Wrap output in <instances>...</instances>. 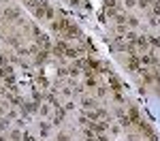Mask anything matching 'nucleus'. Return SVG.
Wrapping results in <instances>:
<instances>
[{
	"instance_id": "nucleus-1",
	"label": "nucleus",
	"mask_w": 160,
	"mask_h": 141,
	"mask_svg": "<svg viewBox=\"0 0 160 141\" xmlns=\"http://www.w3.org/2000/svg\"><path fill=\"white\" fill-rule=\"evenodd\" d=\"M77 34H79L77 26H71V24H68V26H66V30H64V36H66V39H75Z\"/></svg>"
},
{
	"instance_id": "nucleus-2",
	"label": "nucleus",
	"mask_w": 160,
	"mask_h": 141,
	"mask_svg": "<svg viewBox=\"0 0 160 141\" xmlns=\"http://www.w3.org/2000/svg\"><path fill=\"white\" fill-rule=\"evenodd\" d=\"M109 83H111V90H113V92H120V90H122V83H120L118 77L111 75V77H109Z\"/></svg>"
},
{
	"instance_id": "nucleus-3",
	"label": "nucleus",
	"mask_w": 160,
	"mask_h": 141,
	"mask_svg": "<svg viewBox=\"0 0 160 141\" xmlns=\"http://www.w3.org/2000/svg\"><path fill=\"white\" fill-rule=\"evenodd\" d=\"M66 49H68V47H66V43H64V41H60V43H56V47H54V52H56L58 56H60L62 52H66Z\"/></svg>"
},
{
	"instance_id": "nucleus-4",
	"label": "nucleus",
	"mask_w": 160,
	"mask_h": 141,
	"mask_svg": "<svg viewBox=\"0 0 160 141\" xmlns=\"http://www.w3.org/2000/svg\"><path fill=\"white\" fill-rule=\"evenodd\" d=\"M141 62H143V64H154V62H156V58H154V56H143V58H141Z\"/></svg>"
},
{
	"instance_id": "nucleus-5",
	"label": "nucleus",
	"mask_w": 160,
	"mask_h": 141,
	"mask_svg": "<svg viewBox=\"0 0 160 141\" xmlns=\"http://www.w3.org/2000/svg\"><path fill=\"white\" fill-rule=\"evenodd\" d=\"M134 43H137V45H139V47H141V49H147V39H137Z\"/></svg>"
},
{
	"instance_id": "nucleus-6",
	"label": "nucleus",
	"mask_w": 160,
	"mask_h": 141,
	"mask_svg": "<svg viewBox=\"0 0 160 141\" xmlns=\"http://www.w3.org/2000/svg\"><path fill=\"white\" fill-rule=\"evenodd\" d=\"M66 56H68V58H77V56H79V52H77V49H71V47H68V49H66Z\"/></svg>"
},
{
	"instance_id": "nucleus-7",
	"label": "nucleus",
	"mask_w": 160,
	"mask_h": 141,
	"mask_svg": "<svg viewBox=\"0 0 160 141\" xmlns=\"http://www.w3.org/2000/svg\"><path fill=\"white\" fill-rule=\"evenodd\" d=\"M85 86L94 88V86H96V79H94V77H88V79H85Z\"/></svg>"
},
{
	"instance_id": "nucleus-8",
	"label": "nucleus",
	"mask_w": 160,
	"mask_h": 141,
	"mask_svg": "<svg viewBox=\"0 0 160 141\" xmlns=\"http://www.w3.org/2000/svg\"><path fill=\"white\" fill-rule=\"evenodd\" d=\"M45 58H47V54H45V52H41V54L36 56V62L41 64V62H45Z\"/></svg>"
},
{
	"instance_id": "nucleus-9",
	"label": "nucleus",
	"mask_w": 160,
	"mask_h": 141,
	"mask_svg": "<svg viewBox=\"0 0 160 141\" xmlns=\"http://www.w3.org/2000/svg\"><path fill=\"white\" fill-rule=\"evenodd\" d=\"M149 43H152V45H156V47H160V39H158V36H152V39H149Z\"/></svg>"
},
{
	"instance_id": "nucleus-10",
	"label": "nucleus",
	"mask_w": 160,
	"mask_h": 141,
	"mask_svg": "<svg viewBox=\"0 0 160 141\" xmlns=\"http://www.w3.org/2000/svg\"><path fill=\"white\" fill-rule=\"evenodd\" d=\"M83 107H88V109H90V107H94V101H90V99H85V101H83Z\"/></svg>"
},
{
	"instance_id": "nucleus-11",
	"label": "nucleus",
	"mask_w": 160,
	"mask_h": 141,
	"mask_svg": "<svg viewBox=\"0 0 160 141\" xmlns=\"http://www.w3.org/2000/svg\"><path fill=\"white\" fill-rule=\"evenodd\" d=\"M5 17H17V11H7Z\"/></svg>"
},
{
	"instance_id": "nucleus-12",
	"label": "nucleus",
	"mask_w": 160,
	"mask_h": 141,
	"mask_svg": "<svg viewBox=\"0 0 160 141\" xmlns=\"http://www.w3.org/2000/svg\"><path fill=\"white\" fill-rule=\"evenodd\" d=\"M126 39H128V41H137V34H134V32H128Z\"/></svg>"
},
{
	"instance_id": "nucleus-13",
	"label": "nucleus",
	"mask_w": 160,
	"mask_h": 141,
	"mask_svg": "<svg viewBox=\"0 0 160 141\" xmlns=\"http://www.w3.org/2000/svg\"><path fill=\"white\" fill-rule=\"evenodd\" d=\"M105 5L107 7H115V0H105Z\"/></svg>"
},
{
	"instance_id": "nucleus-14",
	"label": "nucleus",
	"mask_w": 160,
	"mask_h": 141,
	"mask_svg": "<svg viewBox=\"0 0 160 141\" xmlns=\"http://www.w3.org/2000/svg\"><path fill=\"white\" fill-rule=\"evenodd\" d=\"M154 11H156V13H160V0H158V2L154 5Z\"/></svg>"
},
{
	"instance_id": "nucleus-15",
	"label": "nucleus",
	"mask_w": 160,
	"mask_h": 141,
	"mask_svg": "<svg viewBox=\"0 0 160 141\" xmlns=\"http://www.w3.org/2000/svg\"><path fill=\"white\" fill-rule=\"evenodd\" d=\"M149 2H152V0H141V2H139V5H141V7H147Z\"/></svg>"
},
{
	"instance_id": "nucleus-16",
	"label": "nucleus",
	"mask_w": 160,
	"mask_h": 141,
	"mask_svg": "<svg viewBox=\"0 0 160 141\" xmlns=\"http://www.w3.org/2000/svg\"><path fill=\"white\" fill-rule=\"evenodd\" d=\"M88 141H96V139H94V137H92V135H88Z\"/></svg>"
},
{
	"instance_id": "nucleus-17",
	"label": "nucleus",
	"mask_w": 160,
	"mask_h": 141,
	"mask_svg": "<svg viewBox=\"0 0 160 141\" xmlns=\"http://www.w3.org/2000/svg\"><path fill=\"white\" fill-rule=\"evenodd\" d=\"M0 141H7V139H5V137H0Z\"/></svg>"
}]
</instances>
